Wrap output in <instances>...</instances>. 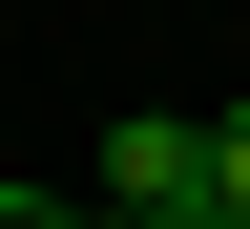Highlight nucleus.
Masks as SVG:
<instances>
[{"instance_id":"nucleus-1","label":"nucleus","mask_w":250,"mask_h":229,"mask_svg":"<svg viewBox=\"0 0 250 229\" xmlns=\"http://www.w3.org/2000/svg\"><path fill=\"white\" fill-rule=\"evenodd\" d=\"M104 208H125V229H188V208H208V125H188V104L104 125Z\"/></svg>"},{"instance_id":"nucleus-2","label":"nucleus","mask_w":250,"mask_h":229,"mask_svg":"<svg viewBox=\"0 0 250 229\" xmlns=\"http://www.w3.org/2000/svg\"><path fill=\"white\" fill-rule=\"evenodd\" d=\"M208 187H229V208H250V104H208Z\"/></svg>"},{"instance_id":"nucleus-3","label":"nucleus","mask_w":250,"mask_h":229,"mask_svg":"<svg viewBox=\"0 0 250 229\" xmlns=\"http://www.w3.org/2000/svg\"><path fill=\"white\" fill-rule=\"evenodd\" d=\"M0 229H83V208H62V187H0Z\"/></svg>"},{"instance_id":"nucleus-4","label":"nucleus","mask_w":250,"mask_h":229,"mask_svg":"<svg viewBox=\"0 0 250 229\" xmlns=\"http://www.w3.org/2000/svg\"><path fill=\"white\" fill-rule=\"evenodd\" d=\"M188 229H250V208H229V187H208V208H188Z\"/></svg>"}]
</instances>
